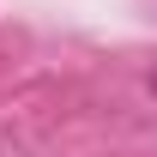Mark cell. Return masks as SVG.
Masks as SVG:
<instances>
[{
    "instance_id": "cell-1",
    "label": "cell",
    "mask_w": 157,
    "mask_h": 157,
    "mask_svg": "<svg viewBox=\"0 0 157 157\" xmlns=\"http://www.w3.org/2000/svg\"><path fill=\"white\" fill-rule=\"evenodd\" d=\"M151 97H157V67H151Z\"/></svg>"
}]
</instances>
